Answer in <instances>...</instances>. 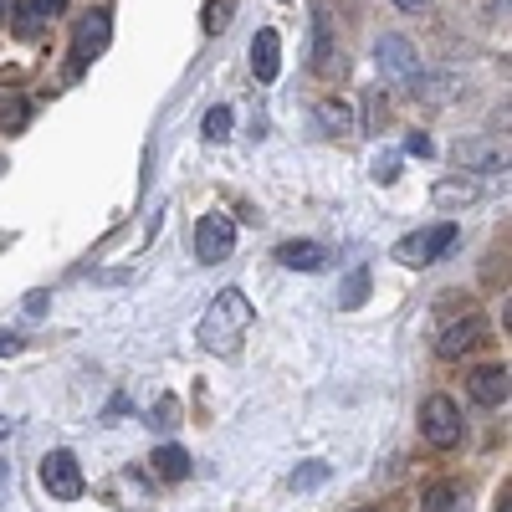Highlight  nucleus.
<instances>
[{
    "mask_svg": "<svg viewBox=\"0 0 512 512\" xmlns=\"http://www.w3.org/2000/svg\"><path fill=\"white\" fill-rule=\"evenodd\" d=\"M251 323H256V313H251V297H246L241 287H226V292H216V303H210V308L200 313L195 338H200V349H210V354L231 359V354L241 349V338L251 333Z\"/></svg>",
    "mask_w": 512,
    "mask_h": 512,
    "instance_id": "f257e3e1",
    "label": "nucleus"
},
{
    "mask_svg": "<svg viewBox=\"0 0 512 512\" xmlns=\"http://www.w3.org/2000/svg\"><path fill=\"white\" fill-rule=\"evenodd\" d=\"M374 67H379V77L384 82H395V88H415V98H420V88H425V67H420V52L410 47L405 36H379L374 41Z\"/></svg>",
    "mask_w": 512,
    "mask_h": 512,
    "instance_id": "f03ea898",
    "label": "nucleus"
},
{
    "mask_svg": "<svg viewBox=\"0 0 512 512\" xmlns=\"http://www.w3.org/2000/svg\"><path fill=\"white\" fill-rule=\"evenodd\" d=\"M456 241H461V226H456V221H441V226L410 231V236L395 246V256H400L405 267H431V262H441V256H446Z\"/></svg>",
    "mask_w": 512,
    "mask_h": 512,
    "instance_id": "7ed1b4c3",
    "label": "nucleus"
},
{
    "mask_svg": "<svg viewBox=\"0 0 512 512\" xmlns=\"http://www.w3.org/2000/svg\"><path fill=\"white\" fill-rule=\"evenodd\" d=\"M420 436L425 446H436V451H456L461 446V410L451 395H431L420 405Z\"/></svg>",
    "mask_w": 512,
    "mask_h": 512,
    "instance_id": "20e7f679",
    "label": "nucleus"
},
{
    "mask_svg": "<svg viewBox=\"0 0 512 512\" xmlns=\"http://www.w3.org/2000/svg\"><path fill=\"white\" fill-rule=\"evenodd\" d=\"M231 251H236V221L221 216V210L200 216V226H195V256H200V262H205V267L231 262Z\"/></svg>",
    "mask_w": 512,
    "mask_h": 512,
    "instance_id": "39448f33",
    "label": "nucleus"
},
{
    "mask_svg": "<svg viewBox=\"0 0 512 512\" xmlns=\"http://www.w3.org/2000/svg\"><path fill=\"white\" fill-rule=\"evenodd\" d=\"M41 487H47L57 502H77L82 497V466L72 451H47L41 456Z\"/></svg>",
    "mask_w": 512,
    "mask_h": 512,
    "instance_id": "423d86ee",
    "label": "nucleus"
},
{
    "mask_svg": "<svg viewBox=\"0 0 512 512\" xmlns=\"http://www.w3.org/2000/svg\"><path fill=\"white\" fill-rule=\"evenodd\" d=\"M482 344H487V323H482L477 313H466V318H456V323L441 328L436 354H441V359H461V354H472V349H482Z\"/></svg>",
    "mask_w": 512,
    "mask_h": 512,
    "instance_id": "0eeeda50",
    "label": "nucleus"
},
{
    "mask_svg": "<svg viewBox=\"0 0 512 512\" xmlns=\"http://www.w3.org/2000/svg\"><path fill=\"white\" fill-rule=\"evenodd\" d=\"M108 36H113V16L108 11H93L88 21L77 26V36H72V62L88 67L93 57H103L108 52Z\"/></svg>",
    "mask_w": 512,
    "mask_h": 512,
    "instance_id": "6e6552de",
    "label": "nucleus"
},
{
    "mask_svg": "<svg viewBox=\"0 0 512 512\" xmlns=\"http://www.w3.org/2000/svg\"><path fill=\"white\" fill-rule=\"evenodd\" d=\"M282 36L272 31V26H262L251 36V72H256V82H277V72H282Z\"/></svg>",
    "mask_w": 512,
    "mask_h": 512,
    "instance_id": "1a4fd4ad",
    "label": "nucleus"
},
{
    "mask_svg": "<svg viewBox=\"0 0 512 512\" xmlns=\"http://www.w3.org/2000/svg\"><path fill=\"white\" fill-rule=\"evenodd\" d=\"M277 262L287 272H323L328 267V246L323 241H282L277 246Z\"/></svg>",
    "mask_w": 512,
    "mask_h": 512,
    "instance_id": "9d476101",
    "label": "nucleus"
},
{
    "mask_svg": "<svg viewBox=\"0 0 512 512\" xmlns=\"http://www.w3.org/2000/svg\"><path fill=\"white\" fill-rule=\"evenodd\" d=\"M466 390H472V400L477 405H487V410H497V405H507V369L502 364H487V369H477L472 379H466Z\"/></svg>",
    "mask_w": 512,
    "mask_h": 512,
    "instance_id": "9b49d317",
    "label": "nucleus"
},
{
    "mask_svg": "<svg viewBox=\"0 0 512 512\" xmlns=\"http://www.w3.org/2000/svg\"><path fill=\"white\" fill-rule=\"evenodd\" d=\"M149 466H154L159 482H185L190 477V451L185 446H154Z\"/></svg>",
    "mask_w": 512,
    "mask_h": 512,
    "instance_id": "f8f14e48",
    "label": "nucleus"
},
{
    "mask_svg": "<svg viewBox=\"0 0 512 512\" xmlns=\"http://www.w3.org/2000/svg\"><path fill=\"white\" fill-rule=\"evenodd\" d=\"M420 512H472V497H466V487H456V482H436L420 497Z\"/></svg>",
    "mask_w": 512,
    "mask_h": 512,
    "instance_id": "ddd939ff",
    "label": "nucleus"
},
{
    "mask_svg": "<svg viewBox=\"0 0 512 512\" xmlns=\"http://www.w3.org/2000/svg\"><path fill=\"white\" fill-rule=\"evenodd\" d=\"M313 67H333V16L328 6H313Z\"/></svg>",
    "mask_w": 512,
    "mask_h": 512,
    "instance_id": "4468645a",
    "label": "nucleus"
},
{
    "mask_svg": "<svg viewBox=\"0 0 512 512\" xmlns=\"http://www.w3.org/2000/svg\"><path fill=\"white\" fill-rule=\"evenodd\" d=\"M318 123H323V134H354V108L338 103V98H323L318 103Z\"/></svg>",
    "mask_w": 512,
    "mask_h": 512,
    "instance_id": "2eb2a0df",
    "label": "nucleus"
},
{
    "mask_svg": "<svg viewBox=\"0 0 512 512\" xmlns=\"http://www.w3.org/2000/svg\"><path fill=\"white\" fill-rule=\"evenodd\" d=\"M149 425H154V431H175V425H180V400L175 395H159V405L149 410Z\"/></svg>",
    "mask_w": 512,
    "mask_h": 512,
    "instance_id": "dca6fc26",
    "label": "nucleus"
},
{
    "mask_svg": "<svg viewBox=\"0 0 512 512\" xmlns=\"http://www.w3.org/2000/svg\"><path fill=\"white\" fill-rule=\"evenodd\" d=\"M323 482H328V461H303V466L292 472V487H297V492H313V487H323Z\"/></svg>",
    "mask_w": 512,
    "mask_h": 512,
    "instance_id": "f3484780",
    "label": "nucleus"
},
{
    "mask_svg": "<svg viewBox=\"0 0 512 512\" xmlns=\"http://www.w3.org/2000/svg\"><path fill=\"white\" fill-rule=\"evenodd\" d=\"M456 200H477V185L472 180H441L436 185V205H456Z\"/></svg>",
    "mask_w": 512,
    "mask_h": 512,
    "instance_id": "a211bd4d",
    "label": "nucleus"
},
{
    "mask_svg": "<svg viewBox=\"0 0 512 512\" xmlns=\"http://www.w3.org/2000/svg\"><path fill=\"white\" fill-rule=\"evenodd\" d=\"M364 297H369V272L359 267V272H354V277L344 282V292H338V308H359Z\"/></svg>",
    "mask_w": 512,
    "mask_h": 512,
    "instance_id": "6ab92c4d",
    "label": "nucleus"
},
{
    "mask_svg": "<svg viewBox=\"0 0 512 512\" xmlns=\"http://www.w3.org/2000/svg\"><path fill=\"white\" fill-rule=\"evenodd\" d=\"M231 6H236V0H210V6H205V31L210 36H221L231 26Z\"/></svg>",
    "mask_w": 512,
    "mask_h": 512,
    "instance_id": "aec40b11",
    "label": "nucleus"
},
{
    "mask_svg": "<svg viewBox=\"0 0 512 512\" xmlns=\"http://www.w3.org/2000/svg\"><path fill=\"white\" fill-rule=\"evenodd\" d=\"M231 118H236V113H231L226 103L210 108V113H205V139H226V134H231Z\"/></svg>",
    "mask_w": 512,
    "mask_h": 512,
    "instance_id": "412c9836",
    "label": "nucleus"
},
{
    "mask_svg": "<svg viewBox=\"0 0 512 512\" xmlns=\"http://www.w3.org/2000/svg\"><path fill=\"white\" fill-rule=\"evenodd\" d=\"M11 21H16V31H21V36H41V26H47V21H41V16L31 11V0H26V6H16V16H11Z\"/></svg>",
    "mask_w": 512,
    "mask_h": 512,
    "instance_id": "4be33fe9",
    "label": "nucleus"
},
{
    "mask_svg": "<svg viewBox=\"0 0 512 512\" xmlns=\"http://www.w3.org/2000/svg\"><path fill=\"white\" fill-rule=\"evenodd\" d=\"M405 154H415V159H431V154H436L431 134H425V128H415V134H405Z\"/></svg>",
    "mask_w": 512,
    "mask_h": 512,
    "instance_id": "5701e85b",
    "label": "nucleus"
},
{
    "mask_svg": "<svg viewBox=\"0 0 512 512\" xmlns=\"http://www.w3.org/2000/svg\"><path fill=\"white\" fill-rule=\"evenodd\" d=\"M374 180H379V185H395V180H400V159H395V154L374 159Z\"/></svg>",
    "mask_w": 512,
    "mask_h": 512,
    "instance_id": "b1692460",
    "label": "nucleus"
},
{
    "mask_svg": "<svg viewBox=\"0 0 512 512\" xmlns=\"http://www.w3.org/2000/svg\"><path fill=\"white\" fill-rule=\"evenodd\" d=\"M31 11H36L41 21H57V16L67 11V0H31Z\"/></svg>",
    "mask_w": 512,
    "mask_h": 512,
    "instance_id": "393cba45",
    "label": "nucleus"
},
{
    "mask_svg": "<svg viewBox=\"0 0 512 512\" xmlns=\"http://www.w3.org/2000/svg\"><path fill=\"white\" fill-rule=\"evenodd\" d=\"M21 344H26V338H16L11 328H0V359H16V354H21Z\"/></svg>",
    "mask_w": 512,
    "mask_h": 512,
    "instance_id": "a878e982",
    "label": "nucleus"
},
{
    "mask_svg": "<svg viewBox=\"0 0 512 512\" xmlns=\"http://www.w3.org/2000/svg\"><path fill=\"white\" fill-rule=\"evenodd\" d=\"M0 123H26V103H0Z\"/></svg>",
    "mask_w": 512,
    "mask_h": 512,
    "instance_id": "bb28decb",
    "label": "nucleus"
},
{
    "mask_svg": "<svg viewBox=\"0 0 512 512\" xmlns=\"http://www.w3.org/2000/svg\"><path fill=\"white\" fill-rule=\"evenodd\" d=\"M395 6H400V11H420V6H425V0H395Z\"/></svg>",
    "mask_w": 512,
    "mask_h": 512,
    "instance_id": "cd10ccee",
    "label": "nucleus"
},
{
    "mask_svg": "<svg viewBox=\"0 0 512 512\" xmlns=\"http://www.w3.org/2000/svg\"><path fill=\"white\" fill-rule=\"evenodd\" d=\"M11 482V461H0V487H6Z\"/></svg>",
    "mask_w": 512,
    "mask_h": 512,
    "instance_id": "c85d7f7f",
    "label": "nucleus"
},
{
    "mask_svg": "<svg viewBox=\"0 0 512 512\" xmlns=\"http://www.w3.org/2000/svg\"><path fill=\"white\" fill-rule=\"evenodd\" d=\"M497 512H512V497H507V492H502V502H497Z\"/></svg>",
    "mask_w": 512,
    "mask_h": 512,
    "instance_id": "c756f323",
    "label": "nucleus"
},
{
    "mask_svg": "<svg viewBox=\"0 0 512 512\" xmlns=\"http://www.w3.org/2000/svg\"><path fill=\"white\" fill-rule=\"evenodd\" d=\"M11 436V420H0V441H6Z\"/></svg>",
    "mask_w": 512,
    "mask_h": 512,
    "instance_id": "7c9ffc66",
    "label": "nucleus"
},
{
    "mask_svg": "<svg viewBox=\"0 0 512 512\" xmlns=\"http://www.w3.org/2000/svg\"><path fill=\"white\" fill-rule=\"evenodd\" d=\"M0 21H6V6H0Z\"/></svg>",
    "mask_w": 512,
    "mask_h": 512,
    "instance_id": "2f4dec72",
    "label": "nucleus"
},
{
    "mask_svg": "<svg viewBox=\"0 0 512 512\" xmlns=\"http://www.w3.org/2000/svg\"><path fill=\"white\" fill-rule=\"evenodd\" d=\"M364 512H379V507H364Z\"/></svg>",
    "mask_w": 512,
    "mask_h": 512,
    "instance_id": "473e14b6",
    "label": "nucleus"
}]
</instances>
